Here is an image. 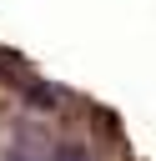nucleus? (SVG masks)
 I'll use <instances>...</instances> for the list:
<instances>
[]
</instances>
